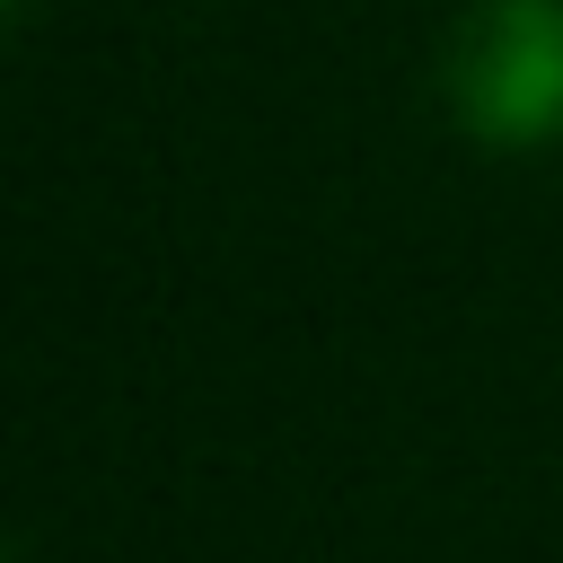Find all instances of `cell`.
I'll list each match as a JSON object with an SVG mask.
<instances>
[{
    "label": "cell",
    "mask_w": 563,
    "mask_h": 563,
    "mask_svg": "<svg viewBox=\"0 0 563 563\" xmlns=\"http://www.w3.org/2000/svg\"><path fill=\"white\" fill-rule=\"evenodd\" d=\"M440 97L484 150L563 141V0H466L440 44Z\"/></svg>",
    "instance_id": "6da1fadb"
}]
</instances>
